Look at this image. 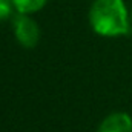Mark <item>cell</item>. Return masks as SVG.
<instances>
[{"instance_id":"cell-1","label":"cell","mask_w":132,"mask_h":132,"mask_svg":"<svg viewBox=\"0 0 132 132\" xmlns=\"http://www.w3.org/2000/svg\"><path fill=\"white\" fill-rule=\"evenodd\" d=\"M88 19L91 29L100 37L115 38L131 32V12L125 0H94Z\"/></svg>"},{"instance_id":"cell-2","label":"cell","mask_w":132,"mask_h":132,"mask_svg":"<svg viewBox=\"0 0 132 132\" xmlns=\"http://www.w3.org/2000/svg\"><path fill=\"white\" fill-rule=\"evenodd\" d=\"M11 26H12V34L17 40V43L25 48V49H32L40 42V26L32 19V15L28 14H19L11 19Z\"/></svg>"},{"instance_id":"cell-3","label":"cell","mask_w":132,"mask_h":132,"mask_svg":"<svg viewBox=\"0 0 132 132\" xmlns=\"http://www.w3.org/2000/svg\"><path fill=\"white\" fill-rule=\"evenodd\" d=\"M97 132H132V117L123 111L112 112L103 118Z\"/></svg>"},{"instance_id":"cell-4","label":"cell","mask_w":132,"mask_h":132,"mask_svg":"<svg viewBox=\"0 0 132 132\" xmlns=\"http://www.w3.org/2000/svg\"><path fill=\"white\" fill-rule=\"evenodd\" d=\"M46 3H48V0H12L15 12L28 14V15H32L35 12L42 11L46 6Z\"/></svg>"},{"instance_id":"cell-5","label":"cell","mask_w":132,"mask_h":132,"mask_svg":"<svg viewBox=\"0 0 132 132\" xmlns=\"http://www.w3.org/2000/svg\"><path fill=\"white\" fill-rule=\"evenodd\" d=\"M15 15V8L12 0H0V22L9 20Z\"/></svg>"},{"instance_id":"cell-6","label":"cell","mask_w":132,"mask_h":132,"mask_svg":"<svg viewBox=\"0 0 132 132\" xmlns=\"http://www.w3.org/2000/svg\"><path fill=\"white\" fill-rule=\"evenodd\" d=\"M129 12H131V22H132V8L129 9Z\"/></svg>"}]
</instances>
